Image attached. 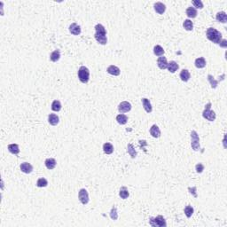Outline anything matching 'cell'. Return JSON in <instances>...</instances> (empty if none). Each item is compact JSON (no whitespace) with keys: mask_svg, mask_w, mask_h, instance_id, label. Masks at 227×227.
<instances>
[{"mask_svg":"<svg viewBox=\"0 0 227 227\" xmlns=\"http://www.w3.org/2000/svg\"><path fill=\"white\" fill-rule=\"evenodd\" d=\"M107 72L112 75H115V76H118L121 73V70L118 67L115 66V65H110L107 69Z\"/></svg>","mask_w":227,"mask_h":227,"instance_id":"obj_12","label":"cell"},{"mask_svg":"<svg viewBox=\"0 0 227 227\" xmlns=\"http://www.w3.org/2000/svg\"><path fill=\"white\" fill-rule=\"evenodd\" d=\"M186 15H187V17L188 18H195L196 16H197V14H198V13H197V10L194 8V7H192V6H190V7H188L187 9H186Z\"/></svg>","mask_w":227,"mask_h":227,"instance_id":"obj_22","label":"cell"},{"mask_svg":"<svg viewBox=\"0 0 227 227\" xmlns=\"http://www.w3.org/2000/svg\"><path fill=\"white\" fill-rule=\"evenodd\" d=\"M216 19L217 21L222 22V23H226L227 22V14L224 12H219L216 14Z\"/></svg>","mask_w":227,"mask_h":227,"instance_id":"obj_19","label":"cell"},{"mask_svg":"<svg viewBox=\"0 0 227 227\" xmlns=\"http://www.w3.org/2000/svg\"><path fill=\"white\" fill-rule=\"evenodd\" d=\"M181 80H182L183 82H188L190 77H191V74L189 72V70L187 69H183L182 71L180 72V75H179Z\"/></svg>","mask_w":227,"mask_h":227,"instance_id":"obj_17","label":"cell"},{"mask_svg":"<svg viewBox=\"0 0 227 227\" xmlns=\"http://www.w3.org/2000/svg\"><path fill=\"white\" fill-rule=\"evenodd\" d=\"M20 168H21V170L23 173H26V174H29V173H31L32 170H33V166H32L30 163H28V162H23V163H21V166H20Z\"/></svg>","mask_w":227,"mask_h":227,"instance_id":"obj_13","label":"cell"},{"mask_svg":"<svg viewBox=\"0 0 227 227\" xmlns=\"http://www.w3.org/2000/svg\"><path fill=\"white\" fill-rule=\"evenodd\" d=\"M8 150L13 154H18L20 153V148L17 144H10L8 145Z\"/></svg>","mask_w":227,"mask_h":227,"instance_id":"obj_27","label":"cell"},{"mask_svg":"<svg viewBox=\"0 0 227 227\" xmlns=\"http://www.w3.org/2000/svg\"><path fill=\"white\" fill-rule=\"evenodd\" d=\"M110 217L112 220H116L118 218V213H117V209L115 207H113L111 211H110Z\"/></svg>","mask_w":227,"mask_h":227,"instance_id":"obj_35","label":"cell"},{"mask_svg":"<svg viewBox=\"0 0 227 227\" xmlns=\"http://www.w3.org/2000/svg\"><path fill=\"white\" fill-rule=\"evenodd\" d=\"M208 82H209L210 84H211V87H212L213 89L216 88V86H217V84H218V81H216V80L214 79V77H213L211 75H208Z\"/></svg>","mask_w":227,"mask_h":227,"instance_id":"obj_34","label":"cell"},{"mask_svg":"<svg viewBox=\"0 0 227 227\" xmlns=\"http://www.w3.org/2000/svg\"><path fill=\"white\" fill-rule=\"evenodd\" d=\"M78 78L81 83H87L90 79V70L84 66L80 67L78 69Z\"/></svg>","mask_w":227,"mask_h":227,"instance_id":"obj_3","label":"cell"},{"mask_svg":"<svg viewBox=\"0 0 227 227\" xmlns=\"http://www.w3.org/2000/svg\"><path fill=\"white\" fill-rule=\"evenodd\" d=\"M203 118L209 122H214L216 120V113L211 110V103H208L205 107V109L202 113Z\"/></svg>","mask_w":227,"mask_h":227,"instance_id":"obj_4","label":"cell"},{"mask_svg":"<svg viewBox=\"0 0 227 227\" xmlns=\"http://www.w3.org/2000/svg\"><path fill=\"white\" fill-rule=\"evenodd\" d=\"M154 55L161 57L164 54V50L161 45H155L154 47Z\"/></svg>","mask_w":227,"mask_h":227,"instance_id":"obj_29","label":"cell"},{"mask_svg":"<svg viewBox=\"0 0 227 227\" xmlns=\"http://www.w3.org/2000/svg\"><path fill=\"white\" fill-rule=\"evenodd\" d=\"M157 66L160 69H165L167 68L168 67V61H167V59L163 56H161L158 58L157 60Z\"/></svg>","mask_w":227,"mask_h":227,"instance_id":"obj_14","label":"cell"},{"mask_svg":"<svg viewBox=\"0 0 227 227\" xmlns=\"http://www.w3.org/2000/svg\"><path fill=\"white\" fill-rule=\"evenodd\" d=\"M131 104L128 101H122L118 105V111L120 113H127L131 110Z\"/></svg>","mask_w":227,"mask_h":227,"instance_id":"obj_8","label":"cell"},{"mask_svg":"<svg viewBox=\"0 0 227 227\" xmlns=\"http://www.w3.org/2000/svg\"><path fill=\"white\" fill-rule=\"evenodd\" d=\"M68 29H69V32L72 34V35H74V36H78V35H80L81 34V27L79 26V25H77L76 23H72L70 26H69V28H68Z\"/></svg>","mask_w":227,"mask_h":227,"instance_id":"obj_10","label":"cell"},{"mask_svg":"<svg viewBox=\"0 0 227 227\" xmlns=\"http://www.w3.org/2000/svg\"><path fill=\"white\" fill-rule=\"evenodd\" d=\"M193 5L194 6V8H198V9H202L203 8V3L201 1H200V0H194V1H193Z\"/></svg>","mask_w":227,"mask_h":227,"instance_id":"obj_36","label":"cell"},{"mask_svg":"<svg viewBox=\"0 0 227 227\" xmlns=\"http://www.w3.org/2000/svg\"><path fill=\"white\" fill-rule=\"evenodd\" d=\"M47 186H48V181L44 177H41L37 180V182H36L37 187H46Z\"/></svg>","mask_w":227,"mask_h":227,"instance_id":"obj_31","label":"cell"},{"mask_svg":"<svg viewBox=\"0 0 227 227\" xmlns=\"http://www.w3.org/2000/svg\"><path fill=\"white\" fill-rule=\"evenodd\" d=\"M95 34H94V37L96 39V41L102 45L107 44V30L105 28V27L102 24H97L95 26Z\"/></svg>","mask_w":227,"mask_h":227,"instance_id":"obj_1","label":"cell"},{"mask_svg":"<svg viewBox=\"0 0 227 227\" xmlns=\"http://www.w3.org/2000/svg\"><path fill=\"white\" fill-rule=\"evenodd\" d=\"M194 64H195V67L197 68H203L206 67V60L203 58V57H201V58H197L194 61Z\"/></svg>","mask_w":227,"mask_h":227,"instance_id":"obj_20","label":"cell"},{"mask_svg":"<svg viewBox=\"0 0 227 227\" xmlns=\"http://www.w3.org/2000/svg\"><path fill=\"white\" fill-rule=\"evenodd\" d=\"M103 151L107 154H111L114 152V147L110 143H105L103 145Z\"/></svg>","mask_w":227,"mask_h":227,"instance_id":"obj_26","label":"cell"},{"mask_svg":"<svg viewBox=\"0 0 227 227\" xmlns=\"http://www.w3.org/2000/svg\"><path fill=\"white\" fill-rule=\"evenodd\" d=\"M150 134L152 135V137L158 139L161 136V130L159 129V127L155 124H154L151 128H150Z\"/></svg>","mask_w":227,"mask_h":227,"instance_id":"obj_15","label":"cell"},{"mask_svg":"<svg viewBox=\"0 0 227 227\" xmlns=\"http://www.w3.org/2000/svg\"><path fill=\"white\" fill-rule=\"evenodd\" d=\"M61 109V103L59 100H54L52 103V110L55 112H59Z\"/></svg>","mask_w":227,"mask_h":227,"instance_id":"obj_32","label":"cell"},{"mask_svg":"<svg viewBox=\"0 0 227 227\" xmlns=\"http://www.w3.org/2000/svg\"><path fill=\"white\" fill-rule=\"evenodd\" d=\"M219 44H220V46H222V47H223V48H226V47H227V41H226L225 39H223V40L219 43Z\"/></svg>","mask_w":227,"mask_h":227,"instance_id":"obj_38","label":"cell"},{"mask_svg":"<svg viewBox=\"0 0 227 227\" xmlns=\"http://www.w3.org/2000/svg\"><path fill=\"white\" fill-rule=\"evenodd\" d=\"M191 147L194 151H199L201 148L200 138H199L198 133L195 130H192V132H191Z\"/></svg>","mask_w":227,"mask_h":227,"instance_id":"obj_6","label":"cell"},{"mask_svg":"<svg viewBox=\"0 0 227 227\" xmlns=\"http://www.w3.org/2000/svg\"><path fill=\"white\" fill-rule=\"evenodd\" d=\"M127 152L128 154L132 157V158H135L136 156H137V152H136L134 147L132 144H128V147H127Z\"/></svg>","mask_w":227,"mask_h":227,"instance_id":"obj_30","label":"cell"},{"mask_svg":"<svg viewBox=\"0 0 227 227\" xmlns=\"http://www.w3.org/2000/svg\"><path fill=\"white\" fill-rule=\"evenodd\" d=\"M195 169H196L197 173H201L204 170V165L202 163H198L195 166Z\"/></svg>","mask_w":227,"mask_h":227,"instance_id":"obj_37","label":"cell"},{"mask_svg":"<svg viewBox=\"0 0 227 227\" xmlns=\"http://www.w3.org/2000/svg\"><path fill=\"white\" fill-rule=\"evenodd\" d=\"M141 102H142L143 107H144V109L146 110V112L148 113V114L152 113L153 107H152V105H151V103H150V100H147V98H142V99H141Z\"/></svg>","mask_w":227,"mask_h":227,"instance_id":"obj_11","label":"cell"},{"mask_svg":"<svg viewBox=\"0 0 227 227\" xmlns=\"http://www.w3.org/2000/svg\"><path fill=\"white\" fill-rule=\"evenodd\" d=\"M178 68H179L178 64H177L176 61H174V60H172V61H170L169 63H168V67H167L168 70H169L170 73H175V72L178 69Z\"/></svg>","mask_w":227,"mask_h":227,"instance_id":"obj_21","label":"cell"},{"mask_svg":"<svg viewBox=\"0 0 227 227\" xmlns=\"http://www.w3.org/2000/svg\"><path fill=\"white\" fill-rule=\"evenodd\" d=\"M48 122L51 125L53 126H56L59 122H60V118L57 115L55 114H50L48 115Z\"/></svg>","mask_w":227,"mask_h":227,"instance_id":"obj_16","label":"cell"},{"mask_svg":"<svg viewBox=\"0 0 227 227\" xmlns=\"http://www.w3.org/2000/svg\"><path fill=\"white\" fill-rule=\"evenodd\" d=\"M183 27L187 31H192L194 29V23L191 20L189 19H186L185 20V21L183 22Z\"/></svg>","mask_w":227,"mask_h":227,"instance_id":"obj_23","label":"cell"},{"mask_svg":"<svg viewBox=\"0 0 227 227\" xmlns=\"http://www.w3.org/2000/svg\"><path fill=\"white\" fill-rule=\"evenodd\" d=\"M116 121H117V122H118L119 124L124 125V124H126L127 122H128V117H127V115H125L120 114V115H118L116 116Z\"/></svg>","mask_w":227,"mask_h":227,"instance_id":"obj_25","label":"cell"},{"mask_svg":"<svg viewBox=\"0 0 227 227\" xmlns=\"http://www.w3.org/2000/svg\"><path fill=\"white\" fill-rule=\"evenodd\" d=\"M44 164H45V166H46V168H47L48 169H53L56 167V164H57V163H56L55 159H53V158H48V159L45 160Z\"/></svg>","mask_w":227,"mask_h":227,"instance_id":"obj_18","label":"cell"},{"mask_svg":"<svg viewBox=\"0 0 227 227\" xmlns=\"http://www.w3.org/2000/svg\"><path fill=\"white\" fill-rule=\"evenodd\" d=\"M206 36H207V38L209 41H211L215 43L219 44V43L222 41V34L214 28H208L207 29Z\"/></svg>","mask_w":227,"mask_h":227,"instance_id":"obj_2","label":"cell"},{"mask_svg":"<svg viewBox=\"0 0 227 227\" xmlns=\"http://www.w3.org/2000/svg\"><path fill=\"white\" fill-rule=\"evenodd\" d=\"M119 195H120V197H121L122 199H123V200L127 199V198L130 196V193H129V191H128V189H127L126 186H122V187H121L120 192H119Z\"/></svg>","mask_w":227,"mask_h":227,"instance_id":"obj_28","label":"cell"},{"mask_svg":"<svg viewBox=\"0 0 227 227\" xmlns=\"http://www.w3.org/2000/svg\"><path fill=\"white\" fill-rule=\"evenodd\" d=\"M50 59L53 62H57L60 59V50H55L53 51L51 55H50Z\"/></svg>","mask_w":227,"mask_h":227,"instance_id":"obj_24","label":"cell"},{"mask_svg":"<svg viewBox=\"0 0 227 227\" xmlns=\"http://www.w3.org/2000/svg\"><path fill=\"white\" fill-rule=\"evenodd\" d=\"M78 199H79L80 202L82 204H83V205H86L89 202L90 199H89V194H88V192H87L86 189L83 188V189H81L79 191V193H78Z\"/></svg>","mask_w":227,"mask_h":227,"instance_id":"obj_7","label":"cell"},{"mask_svg":"<svg viewBox=\"0 0 227 227\" xmlns=\"http://www.w3.org/2000/svg\"><path fill=\"white\" fill-rule=\"evenodd\" d=\"M149 223L150 225L154 226V227H165L167 226V223L165 218L162 216H158L156 217H151L149 220Z\"/></svg>","mask_w":227,"mask_h":227,"instance_id":"obj_5","label":"cell"},{"mask_svg":"<svg viewBox=\"0 0 227 227\" xmlns=\"http://www.w3.org/2000/svg\"><path fill=\"white\" fill-rule=\"evenodd\" d=\"M154 11L159 14H163L166 11V6L162 2H156L154 5Z\"/></svg>","mask_w":227,"mask_h":227,"instance_id":"obj_9","label":"cell"},{"mask_svg":"<svg viewBox=\"0 0 227 227\" xmlns=\"http://www.w3.org/2000/svg\"><path fill=\"white\" fill-rule=\"evenodd\" d=\"M194 212V208H193L191 205H187V206L185 208V214H186V216L188 218H190V217L193 216Z\"/></svg>","mask_w":227,"mask_h":227,"instance_id":"obj_33","label":"cell"}]
</instances>
